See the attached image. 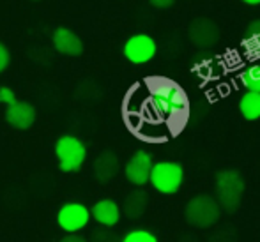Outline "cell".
Instances as JSON below:
<instances>
[{"mask_svg": "<svg viewBox=\"0 0 260 242\" xmlns=\"http://www.w3.org/2000/svg\"><path fill=\"white\" fill-rule=\"evenodd\" d=\"M157 53V43L152 36L138 32L126 39L122 46V55L127 62L135 65H144L151 62Z\"/></svg>", "mask_w": 260, "mask_h": 242, "instance_id": "6", "label": "cell"}, {"mask_svg": "<svg viewBox=\"0 0 260 242\" xmlns=\"http://www.w3.org/2000/svg\"><path fill=\"white\" fill-rule=\"evenodd\" d=\"M119 242H159V240H157L156 233H152L151 230L135 228L131 232H127Z\"/></svg>", "mask_w": 260, "mask_h": 242, "instance_id": "18", "label": "cell"}, {"mask_svg": "<svg viewBox=\"0 0 260 242\" xmlns=\"http://www.w3.org/2000/svg\"><path fill=\"white\" fill-rule=\"evenodd\" d=\"M149 113L161 122H181L189 110V101L179 83L172 80H154L145 99Z\"/></svg>", "mask_w": 260, "mask_h": 242, "instance_id": "1", "label": "cell"}, {"mask_svg": "<svg viewBox=\"0 0 260 242\" xmlns=\"http://www.w3.org/2000/svg\"><path fill=\"white\" fill-rule=\"evenodd\" d=\"M188 38L197 48H212L221 39V28L211 18H195L188 27Z\"/></svg>", "mask_w": 260, "mask_h": 242, "instance_id": "8", "label": "cell"}, {"mask_svg": "<svg viewBox=\"0 0 260 242\" xmlns=\"http://www.w3.org/2000/svg\"><path fill=\"white\" fill-rule=\"evenodd\" d=\"M4 119L11 127L18 131H27L34 126L36 119H38V112H36L34 105L27 101H14L13 105L6 106V113Z\"/></svg>", "mask_w": 260, "mask_h": 242, "instance_id": "10", "label": "cell"}, {"mask_svg": "<svg viewBox=\"0 0 260 242\" xmlns=\"http://www.w3.org/2000/svg\"><path fill=\"white\" fill-rule=\"evenodd\" d=\"M243 50L250 58H260V18L250 21L243 39Z\"/></svg>", "mask_w": 260, "mask_h": 242, "instance_id": "15", "label": "cell"}, {"mask_svg": "<svg viewBox=\"0 0 260 242\" xmlns=\"http://www.w3.org/2000/svg\"><path fill=\"white\" fill-rule=\"evenodd\" d=\"M149 4L156 9H170L175 4V0H149Z\"/></svg>", "mask_w": 260, "mask_h": 242, "instance_id": "22", "label": "cell"}, {"mask_svg": "<svg viewBox=\"0 0 260 242\" xmlns=\"http://www.w3.org/2000/svg\"><path fill=\"white\" fill-rule=\"evenodd\" d=\"M52 45L55 51L66 57H80L83 53V41L76 32L68 27H57L52 34Z\"/></svg>", "mask_w": 260, "mask_h": 242, "instance_id": "11", "label": "cell"}, {"mask_svg": "<svg viewBox=\"0 0 260 242\" xmlns=\"http://www.w3.org/2000/svg\"><path fill=\"white\" fill-rule=\"evenodd\" d=\"M119 171H120L119 157L112 150H103L92 163V174L96 177V181L101 182V184L112 182L119 175Z\"/></svg>", "mask_w": 260, "mask_h": 242, "instance_id": "13", "label": "cell"}, {"mask_svg": "<svg viewBox=\"0 0 260 242\" xmlns=\"http://www.w3.org/2000/svg\"><path fill=\"white\" fill-rule=\"evenodd\" d=\"M90 242H119L120 239H117V235H113L112 232H106V230H98L92 233Z\"/></svg>", "mask_w": 260, "mask_h": 242, "instance_id": "19", "label": "cell"}, {"mask_svg": "<svg viewBox=\"0 0 260 242\" xmlns=\"http://www.w3.org/2000/svg\"><path fill=\"white\" fill-rule=\"evenodd\" d=\"M239 113L244 120L255 122L260 119V92H244L239 99Z\"/></svg>", "mask_w": 260, "mask_h": 242, "instance_id": "16", "label": "cell"}, {"mask_svg": "<svg viewBox=\"0 0 260 242\" xmlns=\"http://www.w3.org/2000/svg\"><path fill=\"white\" fill-rule=\"evenodd\" d=\"M239 82L248 92H260V62L248 64L239 73Z\"/></svg>", "mask_w": 260, "mask_h": 242, "instance_id": "17", "label": "cell"}, {"mask_svg": "<svg viewBox=\"0 0 260 242\" xmlns=\"http://www.w3.org/2000/svg\"><path fill=\"white\" fill-rule=\"evenodd\" d=\"M9 64H11V53L7 50V46L0 41V75L9 67Z\"/></svg>", "mask_w": 260, "mask_h": 242, "instance_id": "21", "label": "cell"}, {"mask_svg": "<svg viewBox=\"0 0 260 242\" xmlns=\"http://www.w3.org/2000/svg\"><path fill=\"white\" fill-rule=\"evenodd\" d=\"M241 2L246 6H260V0H241Z\"/></svg>", "mask_w": 260, "mask_h": 242, "instance_id": "24", "label": "cell"}, {"mask_svg": "<svg viewBox=\"0 0 260 242\" xmlns=\"http://www.w3.org/2000/svg\"><path fill=\"white\" fill-rule=\"evenodd\" d=\"M58 242H87V239L78 233H66V237H62Z\"/></svg>", "mask_w": 260, "mask_h": 242, "instance_id": "23", "label": "cell"}, {"mask_svg": "<svg viewBox=\"0 0 260 242\" xmlns=\"http://www.w3.org/2000/svg\"><path fill=\"white\" fill-rule=\"evenodd\" d=\"M152 164H154V159H152L151 152L144 149L137 150L124 166V175H126L127 182L137 188H144L145 184H149Z\"/></svg>", "mask_w": 260, "mask_h": 242, "instance_id": "9", "label": "cell"}, {"mask_svg": "<svg viewBox=\"0 0 260 242\" xmlns=\"http://www.w3.org/2000/svg\"><path fill=\"white\" fill-rule=\"evenodd\" d=\"M244 189H246L244 179L237 170L226 168V170H221L216 174L214 198L219 203V207H221V211L226 212V214H234V212L239 211Z\"/></svg>", "mask_w": 260, "mask_h": 242, "instance_id": "2", "label": "cell"}, {"mask_svg": "<svg viewBox=\"0 0 260 242\" xmlns=\"http://www.w3.org/2000/svg\"><path fill=\"white\" fill-rule=\"evenodd\" d=\"M147 205H149V193L142 188H137L124 198L120 212H122L127 219H138L145 214Z\"/></svg>", "mask_w": 260, "mask_h": 242, "instance_id": "14", "label": "cell"}, {"mask_svg": "<svg viewBox=\"0 0 260 242\" xmlns=\"http://www.w3.org/2000/svg\"><path fill=\"white\" fill-rule=\"evenodd\" d=\"M184 182V168L177 161H157L152 164L149 184L152 189L165 196L179 193Z\"/></svg>", "mask_w": 260, "mask_h": 242, "instance_id": "5", "label": "cell"}, {"mask_svg": "<svg viewBox=\"0 0 260 242\" xmlns=\"http://www.w3.org/2000/svg\"><path fill=\"white\" fill-rule=\"evenodd\" d=\"M55 157L58 170L64 174H76L87 161V145L75 134H62L55 142Z\"/></svg>", "mask_w": 260, "mask_h": 242, "instance_id": "4", "label": "cell"}, {"mask_svg": "<svg viewBox=\"0 0 260 242\" xmlns=\"http://www.w3.org/2000/svg\"><path fill=\"white\" fill-rule=\"evenodd\" d=\"M191 242H197V240H195V237H193V239H191Z\"/></svg>", "mask_w": 260, "mask_h": 242, "instance_id": "25", "label": "cell"}, {"mask_svg": "<svg viewBox=\"0 0 260 242\" xmlns=\"http://www.w3.org/2000/svg\"><path fill=\"white\" fill-rule=\"evenodd\" d=\"M90 223V209L82 201H68L57 211V225L66 233H78Z\"/></svg>", "mask_w": 260, "mask_h": 242, "instance_id": "7", "label": "cell"}, {"mask_svg": "<svg viewBox=\"0 0 260 242\" xmlns=\"http://www.w3.org/2000/svg\"><path fill=\"white\" fill-rule=\"evenodd\" d=\"M120 205L112 198H103L98 200L96 203L90 207V219L101 225L103 228H112V226L119 225L120 221Z\"/></svg>", "mask_w": 260, "mask_h": 242, "instance_id": "12", "label": "cell"}, {"mask_svg": "<svg viewBox=\"0 0 260 242\" xmlns=\"http://www.w3.org/2000/svg\"><path fill=\"white\" fill-rule=\"evenodd\" d=\"M221 212V207H219L214 196H211V194H197L186 203L184 218L188 221V225L195 226V228L207 230L218 225Z\"/></svg>", "mask_w": 260, "mask_h": 242, "instance_id": "3", "label": "cell"}, {"mask_svg": "<svg viewBox=\"0 0 260 242\" xmlns=\"http://www.w3.org/2000/svg\"><path fill=\"white\" fill-rule=\"evenodd\" d=\"M16 101V94H14V90L11 89V87H0V102L6 106L13 105V102Z\"/></svg>", "mask_w": 260, "mask_h": 242, "instance_id": "20", "label": "cell"}]
</instances>
